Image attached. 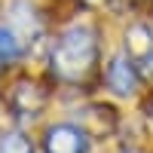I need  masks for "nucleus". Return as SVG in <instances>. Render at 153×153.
Here are the masks:
<instances>
[{
  "label": "nucleus",
  "instance_id": "obj_1",
  "mask_svg": "<svg viewBox=\"0 0 153 153\" xmlns=\"http://www.w3.org/2000/svg\"><path fill=\"white\" fill-rule=\"evenodd\" d=\"M98 61V40L92 28H71L55 40L52 49V74L65 83H80L92 74Z\"/></svg>",
  "mask_w": 153,
  "mask_h": 153
},
{
  "label": "nucleus",
  "instance_id": "obj_2",
  "mask_svg": "<svg viewBox=\"0 0 153 153\" xmlns=\"http://www.w3.org/2000/svg\"><path fill=\"white\" fill-rule=\"evenodd\" d=\"M43 147H46V153H86L89 150V135L80 126L58 123V126H52L46 132Z\"/></svg>",
  "mask_w": 153,
  "mask_h": 153
},
{
  "label": "nucleus",
  "instance_id": "obj_6",
  "mask_svg": "<svg viewBox=\"0 0 153 153\" xmlns=\"http://www.w3.org/2000/svg\"><path fill=\"white\" fill-rule=\"evenodd\" d=\"M0 153H34V144L22 132H6L0 138Z\"/></svg>",
  "mask_w": 153,
  "mask_h": 153
},
{
  "label": "nucleus",
  "instance_id": "obj_5",
  "mask_svg": "<svg viewBox=\"0 0 153 153\" xmlns=\"http://www.w3.org/2000/svg\"><path fill=\"white\" fill-rule=\"evenodd\" d=\"M22 55V43L9 28H0V65H12Z\"/></svg>",
  "mask_w": 153,
  "mask_h": 153
},
{
  "label": "nucleus",
  "instance_id": "obj_3",
  "mask_svg": "<svg viewBox=\"0 0 153 153\" xmlns=\"http://www.w3.org/2000/svg\"><path fill=\"white\" fill-rule=\"evenodd\" d=\"M104 83L113 95H135L138 83H141V74H138V65L129 55H117L110 58V65L104 71Z\"/></svg>",
  "mask_w": 153,
  "mask_h": 153
},
{
  "label": "nucleus",
  "instance_id": "obj_4",
  "mask_svg": "<svg viewBox=\"0 0 153 153\" xmlns=\"http://www.w3.org/2000/svg\"><path fill=\"white\" fill-rule=\"evenodd\" d=\"M126 55H129L138 68L153 61V31L147 25H132L126 34Z\"/></svg>",
  "mask_w": 153,
  "mask_h": 153
}]
</instances>
